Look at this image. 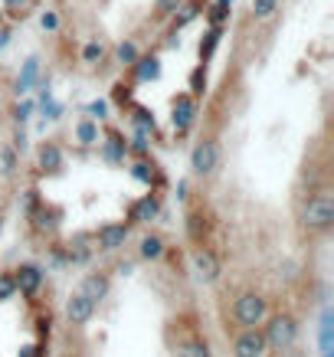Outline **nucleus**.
Wrapping results in <instances>:
<instances>
[{"mask_svg":"<svg viewBox=\"0 0 334 357\" xmlns=\"http://www.w3.org/2000/svg\"><path fill=\"white\" fill-rule=\"evenodd\" d=\"M76 141L79 144H98V121L96 119H82L76 125Z\"/></svg>","mask_w":334,"mask_h":357,"instance_id":"nucleus-19","label":"nucleus"},{"mask_svg":"<svg viewBox=\"0 0 334 357\" xmlns=\"http://www.w3.org/2000/svg\"><path fill=\"white\" fill-rule=\"evenodd\" d=\"M233 318H236L239 328H256L262 325V318H266V298L256 292H243L233 305Z\"/></svg>","mask_w":334,"mask_h":357,"instance_id":"nucleus-4","label":"nucleus"},{"mask_svg":"<svg viewBox=\"0 0 334 357\" xmlns=\"http://www.w3.org/2000/svg\"><path fill=\"white\" fill-rule=\"evenodd\" d=\"M194 269H197V275H200L204 282H216V275H220V259H216L213 249H210V246H197Z\"/></svg>","mask_w":334,"mask_h":357,"instance_id":"nucleus-12","label":"nucleus"},{"mask_svg":"<svg viewBox=\"0 0 334 357\" xmlns=\"http://www.w3.org/2000/svg\"><path fill=\"white\" fill-rule=\"evenodd\" d=\"M302 220L305 227L312 229V233H324V229H331V220H334V204H331V194H314L308 197V204L302 210Z\"/></svg>","mask_w":334,"mask_h":357,"instance_id":"nucleus-3","label":"nucleus"},{"mask_svg":"<svg viewBox=\"0 0 334 357\" xmlns=\"http://www.w3.org/2000/svg\"><path fill=\"white\" fill-rule=\"evenodd\" d=\"M190 167H194V174H200V177H210V174L220 167V144H216L213 138H200L194 154H190Z\"/></svg>","mask_w":334,"mask_h":357,"instance_id":"nucleus-5","label":"nucleus"},{"mask_svg":"<svg viewBox=\"0 0 334 357\" xmlns=\"http://www.w3.org/2000/svg\"><path fill=\"white\" fill-rule=\"evenodd\" d=\"M321 357H334V318H331V308H324V314H321Z\"/></svg>","mask_w":334,"mask_h":357,"instance_id":"nucleus-18","label":"nucleus"},{"mask_svg":"<svg viewBox=\"0 0 334 357\" xmlns=\"http://www.w3.org/2000/svg\"><path fill=\"white\" fill-rule=\"evenodd\" d=\"M36 164H40V171L43 174H59L63 171V164H66L63 148H59L56 141H43V144L36 148Z\"/></svg>","mask_w":334,"mask_h":357,"instance_id":"nucleus-11","label":"nucleus"},{"mask_svg":"<svg viewBox=\"0 0 334 357\" xmlns=\"http://www.w3.org/2000/svg\"><path fill=\"white\" fill-rule=\"evenodd\" d=\"M183 0H50L40 17L66 69L105 79L128 69Z\"/></svg>","mask_w":334,"mask_h":357,"instance_id":"nucleus-1","label":"nucleus"},{"mask_svg":"<svg viewBox=\"0 0 334 357\" xmlns=\"http://www.w3.org/2000/svg\"><path fill=\"white\" fill-rule=\"evenodd\" d=\"M102 158L108 164H125L128 158V141L119 128H105V141H102Z\"/></svg>","mask_w":334,"mask_h":357,"instance_id":"nucleus-9","label":"nucleus"},{"mask_svg":"<svg viewBox=\"0 0 334 357\" xmlns=\"http://www.w3.org/2000/svg\"><path fill=\"white\" fill-rule=\"evenodd\" d=\"M20 357H46V351H43V344H30L20 351Z\"/></svg>","mask_w":334,"mask_h":357,"instance_id":"nucleus-24","label":"nucleus"},{"mask_svg":"<svg viewBox=\"0 0 334 357\" xmlns=\"http://www.w3.org/2000/svg\"><path fill=\"white\" fill-rule=\"evenodd\" d=\"M96 243L98 249H105V252H115L128 243V223H105V227L96 233Z\"/></svg>","mask_w":334,"mask_h":357,"instance_id":"nucleus-10","label":"nucleus"},{"mask_svg":"<svg viewBox=\"0 0 334 357\" xmlns=\"http://www.w3.org/2000/svg\"><path fill=\"white\" fill-rule=\"evenodd\" d=\"M206 229H210V223L204 220V213H200V210H190V213H187V233H190V239H194L197 246H204Z\"/></svg>","mask_w":334,"mask_h":357,"instance_id":"nucleus-17","label":"nucleus"},{"mask_svg":"<svg viewBox=\"0 0 334 357\" xmlns=\"http://www.w3.org/2000/svg\"><path fill=\"white\" fill-rule=\"evenodd\" d=\"M0 229H3V220H0Z\"/></svg>","mask_w":334,"mask_h":357,"instance_id":"nucleus-25","label":"nucleus"},{"mask_svg":"<svg viewBox=\"0 0 334 357\" xmlns=\"http://www.w3.org/2000/svg\"><path fill=\"white\" fill-rule=\"evenodd\" d=\"M92 314H96V302L86 298L82 292H73L66 298V318H69V325H89Z\"/></svg>","mask_w":334,"mask_h":357,"instance_id":"nucleus-7","label":"nucleus"},{"mask_svg":"<svg viewBox=\"0 0 334 357\" xmlns=\"http://www.w3.org/2000/svg\"><path fill=\"white\" fill-rule=\"evenodd\" d=\"M79 292L86 295V298H92V302H102V298L108 295V275L105 272H92V275H86L82 285H79Z\"/></svg>","mask_w":334,"mask_h":357,"instance_id":"nucleus-16","label":"nucleus"},{"mask_svg":"<svg viewBox=\"0 0 334 357\" xmlns=\"http://www.w3.org/2000/svg\"><path fill=\"white\" fill-rule=\"evenodd\" d=\"M141 256H144V259H161L164 256V239L161 236H144L141 239Z\"/></svg>","mask_w":334,"mask_h":357,"instance_id":"nucleus-20","label":"nucleus"},{"mask_svg":"<svg viewBox=\"0 0 334 357\" xmlns=\"http://www.w3.org/2000/svg\"><path fill=\"white\" fill-rule=\"evenodd\" d=\"M266 335L259 328H243V335L233 341V357H266Z\"/></svg>","mask_w":334,"mask_h":357,"instance_id":"nucleus-6","label":"nucleus"},{"mask_svg":"<svg viewBox=\"0 0 334 357\" xmlns=\"http://www.w3.org/2000/svg\"><path fill=\"white\" fill-rule=\"evenodd\" d=\"M13 292H17V285H13V275H10V272H0V302H7Z\"/></svg>","mask_w":334,"mask_h":357,"instance_id":"nucleus-22","label":"nucleus"},{"mask_svg":"<svg viewBox=\"0 0 334 357\" xmlns=\"http://www.w3.org/2000/svg\"><path fill=\"white\" fill-rule=\"evenodd\" d=\"M13 285H17V292H23V295H36L40 285H43V269H40V266H20L17 275H13Z\"/></svg>","mask_w":334,"mask_h":357,"instance_id":"nucleus-13","label":"nucleus"},{"mask_svg":"<svg viewBox=\"0 0 334 357\" xmlns=\"http://www.w3.org/2000/svg\"><path fill=\"white\" fill-rule=\"evenodd\" d=\"M181 357H210V347L204 337H194V341L181 344Z\"/></svg>","mask_w":334,"mask_h":357,"instance_id":"nucleus-21","label":"nucleus"},{"mask_svg":"<svg viewBox=\"0 0 334 357\" xmlns=\"http://www.w3.org/2000/svg\"><path fill=\"white\" fill-rule=\"evenodd\" d=\"M36 206H40V194H36V190H26V194H23V213L30 217Z\"/></svg>","mask_w":334,"mask_h":357,"instance_id":"nucleus-23","label":"nucleus"},{"mask_svg":"<svg viewBox=\"0 0 334 357\" xmlns=\"http://www.w3.org/2000/svg\"><path fill=\"white\" fill-rule=\"evenodd\" d=\"M131 177L141 181V184H148L151 190H161L164 187V174H161V167H158L154 161H138L135 167H131Z\"/></svg>","mask_w":334,"mask_h":357,"instance_id":"nucleus-14","label":"nucleus"},{"mask_svg":"<svg viewBox=\"0 0 334 357\" xmlns=\"http://www.w3.org/2000/svg\"><path fill=\"white\" fill-rule=\"evenodd\" d=\"M92 236L89 233H79V236L69 239V249H66V262H73V266H79V262H89L92 259Z\"/></svg>","mask_w":334,"mask_h":357,"instance_id":"nucleus-15","label":"nucleus"},{"mask_svg":"<svg viewBox=\"0 0 334 357\" xmlns=\"http://www.w3.org/2000/svg\"><path fill=\"white\" fill-rule=\"evenodd\" d=\"M262 335H266V344L272 351H291L295 341H298V325H295L291 314H275V318H269Z\"/></svg>","mask_w":334,"mask_h":357,"instance_id":"nucleus-2","label":"nucleus"},{"mask_svg":"<svg viewBox=\"0 0 334 357\" xmlns=\"http://www.w3.org/2000/svg\"><path fill=\"white\" fill-rule=\"evenodd\" d=\"M158 213H161V197L154 194V190H148V194L138 197V200L128 206V223H148V220H154Z\"/></svg>","mask_w":334,"mask_h":357,"instance_id":"nucleus-8","label":"nucleus"}]
</instances>
